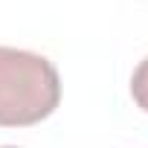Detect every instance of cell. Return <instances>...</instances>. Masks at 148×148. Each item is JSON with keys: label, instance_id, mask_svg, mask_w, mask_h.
Masks as SVG:
<instances>
[{"label": "cell", "instance_id": "cell-3", "mask_svg": "<svg viewBox=\"0 0 148 148\" xmlns=\"http://www.w3.org/2000/svg\"><path fill=\"white\" fill-rule=\"evenodd\" d=\"M0 148H18V145H0Z\"/></svg>", "mask_w": 148, "mask_h": 148}, {"label": "cell", "instance_id": "cell-1", "mask_svg": "<svg viewBox=\"0 0 148 148\" xmlns=\"http://www.w3.org/2000/svg\"><path fill=\"white\" fill-rule=\"evenodd\" d=\"M61 102V79L49 58L0 47V128H29L52 116Z\"/></svg>", "mask_w": 148, "mask_h": 148}, {"label": "cell", "instance_id": "cell-2", "mask_svg": "<svg viewBox=\"0 0 148 148\" xmlns=\"http://www.w3.org/2000/svg\"><path fill=\"white\" fill-rule=\"evenodd\" d=\"M131 96H134L136 108H142L148 113V55L136 64L134 76H131Z\"/></svg>", "mask_w": 148, "mask_h": 148}]
</instances>
